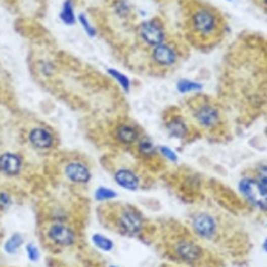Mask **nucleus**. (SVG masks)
<instances>
[{
    "mask_svg": "<svg viewBox=\"0 0 267 267\" xmlns=\"http://www.w3.org/2000/svg\"><path fill=\"white\" fill-rule=\"evenodd\" d=\"M243 198L255 209L267 213V187L255 176L243 177L238 183Z\"/></svg>",
    "mask_w": 267,
    "mask_h": 267,
    "instance_id": "obj_1",
    "label": "nucleus"
},
{
    "mask_svg": "<svg viewBox=\"0 0 267 267\" xmlns=\"http://www.w3.org/2000/svg\"><path fill=\"white\" fill-rule=\"evenodd\" d=\"M192 27L199 37L213 38L219 31V22L210 10L199 9L192 16Z\"/></svg>",
    "mask_w": 267,
    "mask_h": 267,
    "instance_id": "obj_2",
    "label": "nucleus"
},
{
    "mask_svg": "<svg viewBox=\"0 0 267 267\" xmlns=\"http://www.w3.org/2000/svg\"><path fill=\"white\" fill-rule=\"evenodd\" d=\"M118 227L124 234L129 236L139 235L144 229V216L132 207H125L118 214Z\"/></svg>",
    "mask_w": 267,
    "mask_h": 267,
    "instance_id": "obj_3",
    "label": "nucleus"
},
{
    "mask_svg": "<svg viewBox=\"0 0 267 267\" xmlns=\"http://www.w3.org/2000/svg\"><path fill=\"white\" fill-rule=\"evenodd\" d=\"M46 236L55 246L60 247L72 246L77 240V235L73 228L62 221H57L50 225L46 232Z\"/></svg>",
    "mask_w": 267,
    "mask_h": 267,
    "instance_id": "obj_4",
    "label": "nucleus"
},
{
    "mask_svg": "<svg viewBox=\"0 0 267 267\" xmlns=\"http://www.w3.org/2000/svg\"><path fill=\"white\" fill-rule=\"evenodd\" d=\"M192 229L199 238L210 240L216 235L218 223L211 214L202 211V213H197L192 219Z\"/></svg>",
    "mask_w": 267,
    "mask_h": 267,
    "instance_id": "obj_5",
    "label": "nucleus"
},
{
    "mask_svg": "<svg viewBox=\"0 0 267 267\" xmlns=\"http://www.w3.org/2000/svg\"><path fill=\"white\" fill-rule=\"evenodd\" d=\"M139 35L145 43L152 47L163 43L165 41V31L162 26L154 20L143 22L139 27Z\"/></svg>",
    "mask_w": 267,
    "mask_h": 267,
    "instance_id": "obj_6",
    "label": "nucleus"
},
{
    "mask_svg": "<svg viewBox=\"0 0 267 267\" xmlns=\"http://www.w3.org/2000/svg\"><path fill=\"white\" fill-rule=\"evenodd\" d=\"M174 254L180 260L187 263L197 262L203 256V250L199 245L189 240H180L173 246Z\"/></svg>",
    "mask_w": 267,
    "mask_h": 267,
    "instance_id": "obj_7",
    "label": "nucleus"
},
{
    "mask_svg": "<svg viewBox=\"0 0 267 267\" xmlns=\"http://www.w3.org/2000/svg\"><path fill=\"white\" fill-rule=\"evenodd\" d=\"M65 176L74 185H87L92 180V172L87 165L79 161H72L65 166Z\"/></svg>",
    "mask_w": 267,
    "mask_h": 267,
    "instance_id": "obj_8",
    "label": "nucleus"
},
{
    "mask_svg": "<svg viewBox=\"0 0 267 267\" xmlns=\"http://www.w3.org/2000/svg\"><path fill=\"white\" fill-rule=\"evenodd\" d=\"M193 116L200 126L205 129L215 127L220 121V113L211 104H202L194 110Z\"/></svg>",
    "mask_w": 267,
    "mask_h": 267,
    "instance_id": "obj_9",
    "label": "nucleus"
},
{
    "mask_svg": "<svg viewBox=\"0 0 267 267\" xmlns=\"http://www.w3.org/2000/svg\"><path fill=\"white\" fill-rule=\"evenodd\" d=\"M114 181L125 191L136 192L140 188V178L129 168H120L114 173Z\"/></svg>",
    "mask_w": 267,
    "mask_h": 267,
    "instance_id": "obj_10",
    "label": "nucleus"
},
{
    "mask_svg": "<svg viewBox=\"0 0 267 267\" xmlns=\"http://www.w3.org/2000/svg\"><path fill=\"white\" fill-rule=\"evenodd\" d=\"M152 58L158 66L169 67L176 63L177 54L173 47L166 43H161L155 46L152 50Z\"/></svg>",
    "mask_w": 267,
    "mask_h": 267,
    "instance_id": "obj_11",
    "label": "nucleus"
},
{
    "mask_svg": "<svg viewBox=\"0 0 267 267\" xmlns=\"http://www.w3.org/2000/svg\"><path fill=\"white\" fill-rule=\"evenodd\" d=\"M29 141L35 149L47 150L54 146V136L45 127H33L29 132Z\"/></svg>",
    "mask_w": 267,
    "mask_h": 267,
    "instance_id": "obj_12",
    "label": "nucleus"
},
{
    "mask_svg": "<svg viewBox=\"0 0 267 267\" xmlns=\"http://www.w3.org/2000/svg\"><path fill=\"white\" fill-rule=\"evenodd\" d=\"M22 168V160L19 155L5 152L0 156V171L7 176H18Z\"/></svg>",
    "mask_w": 267,
    "mask_h": 267,
    "instance_id": "obj_13",
    "label": "nucleus"
},
{
    "mask_svg": "<svg viewBox=\"0 0 267 267\" xmlns=\"http://www.w3.org/2000/svg\"><path fill=\"white\" fill-rule=\"evenodd\" d=\"M115 139L120 144L131 145L138 143L139 139H140V134H139L138 129L131 126V125L121 124L116 127Z\"/></svg>",
    "mask_w": 267,
    "mask_h": 267,
    "instance_id": "obj_14",
    "label": "nucleus"
},
{
    "mask_svg": "<svg viewBox=\"0 0 267 267\" xmlns=\"http://www.w3.org/2000/svg\"><path fill=\"white\" fill-rule=\"evenodd\" d=\"M166 129L168 135L173 139H182L187 138L188 135V126L186 124V121L183 120L180 116H176V118H172L171 120L167 122Z\"/></svg>",
    "mask_w": 267,
    "mask_h": 267,
    "instance_id": "obj_15",
    "label": "nucleus"
},
{
    "mask_svg": "<svg viewBox=\"0 0 267 267\" xmlns=\"http://www.w3.org/2000/svg\"><path fill=\"white\" fill-rule=\"evenodd\" d=\"M91 241L97 249L103 252H111L114 250V246H115V244H114V241L111 240L109 236L104 235L102 233H94L91 236Z\"/></svg>",
    "mask_w": 267,
    "mask_h": 267,
    "instance_id": "obj_16",
    "label": "nucleus"
},
{
    "mask_svg": "<svg viewBox=\"0 0 267 267\" xmlns=\"http://www.w3.org/2000/svg\"><path fill=\"white\" fill-rule=\"evenodd\" d=\"M25 239L20 233H13L7 239L4 244V251L9 255H14L19 251V249L24 245Z\"/></svg>",
    "mask_w": 267,
    "mask_h": 267,
    "instance_id": "obj_17",
    "label": "nucleus"
},
{
    "mask_svg": "<svg viewBox=\"0 0 267 267\" xmlns=\"http://www.w3.org/2000/svg\"><path fill=\"white\" fill-rule=\"evenodd\" d=\"M138 151L144 157H152V156L157 154V147L155 146V144L150 139L143 138L139 139L138 141Z\"/></svg>",
    "mask_w": 267,
    "mask_h": 267,
    "instance_id": "obj_18",
    "label": "nucleus"
},
{
    "mask_svg": "<svg viewBox=\"0 0 267 267\" xmlns=\"http://www.w3.org/2000/svg\"><path fill=\"white\" fill-rule=\"evenodd\" d=\"M116 197H118V192L109 187H105V186H99V187L94 191V199L100 203L109 202V200L115 199Z\"/></svg>",
    "mask_w": 267,
    "mask_h": 267,
    "instance_id": "obj_19",
    "label": "nucleus"
},
{
    "mask_svg": "<svg viewBox=\"0 0 267 267\" xmlns=\"http://www.w3.org/2000/svg\"><path fill=\"white\" fill-rule=\"evenodd\" d=\"M107 72H108V74L113 78V79H115L116 82H118V84L120 85L122 91L129 93L130 88H131V82H130L129 77L125 76V74L121 73L120 71H116V69H114V68H109Z\"/></svg>",
    "mask_w": 267,
    "mask_h": 267,
    "instance_id": "obj_20",
    "label": "nucleus"
},
{
    "mask_svg": "<svg viewBox=\"0 0 267 267\" xmlns=\"http://www.w3.org/2000/svg\"><path fill=\"white\" fill-rule=\"evenodd\" d=\"M177 91L180 93L186 94V93H192V92H199L202 91L203 84H200L198 82H194V80L189 79H180L177 82Z\"/></svg>",
    "mask_w": 267,
    "mask_h": 267,
    "instance_id": "obj_21",
    "label": "nucleus"
},
{
    "mask_svg": "<svg viewBox=\"0 0 267 267\" xmlns=\"http://www.w3.org/2000/svg\"><path fill=\"white\" fill-rule=\"evenodd\" d=\"M60 18L65 24L67 25H73L76 22V15L73 11V5H72L71 0H67L63 4L62 11L60 14Z\"/></svg>",
    "mask_w": 267,
    "mask_h": 267,
    "instance_id": "obj_22",
    "label": "nucleus"
},
{
    "mask_svg": "<svg viewBox=\"0 0 267 267\" xmlns=\"http://www.w3.org/2000/svg\"><path fill=\"white\" fill-rule=\"evenodd\" d=\"M25 251H26V256L27 258H29V261H31V262H38V261H40L41 252L37 245H35L33 243L26 244Z\"/></svg>",
    "mask_w": 267,
    "mask_h": 267,
    "instance_id": "obj_23",
    "label": "nucleus"
},
{
    "mask_svg": "<svg viewBox=\"0 0 267 267\" xmlns=\"http://www.w3.org/2000/svg\"><path fill=\"white\" fill-rule=\"evenodd\" d=\"M157 152H160V154L162 155L166 160H168L169 162H177L178 161V156L176 152H174L171 147L166 146V145H160V146L157 147Z\"/></svg>",
    "mask_w": 267,
    "mask_h": 267,
    "instance_id": "obj_24",
    "label": "nucleus"
},
{
    "mask_svg": "<svg viewBox=\"0 0 267 267\" xmlns=\"http://www.w3.org/2000/svg\"><path fill=\"white\" fill-rule=\"evenodd\" d=\"M79 22H80V25H82L83 26V29H84V31L87 32V35L89 36V37H94V36L97 35V31H96V29H94L93 26H92L91 25V22L88 21V19L85 18V15L84 14H80L79 15Z\"/></svg>",
    "mask_w": 267,
    "mask_h": 267,
    "instance_id": "obj_25",
    "label": "nucleus"
},
{
    "mask_svg": "<svg viewBox=\"0 0 267 267\" xmlns=\"http://www.w3.org/2000/svg\"><path fill=\"white\" fill-rule=\"evenodd\" d=\"M255 177L258 178L267 187V163H263V165L256 167Z\"/></svg>",
    "mask_w": 267,
    "mask_h": 267,
    "instance_id": "obj_26",
    "label": "nucleus"
},
{
    "mask_svg": "<svg viewBox=\"0 0 267 267\" xmlns=\"http://www.w3.org/2000/svg\"><path fill=\"white\" fill-rule=\"evenodd\" d=\"M11 204H13V199L10 194H8L7 192H0V209H9Z\"/></svg>",
    "mask_w": 267,
    "mask_h": 267,
    "instance_id": "obj_27",
    "label": "nucleus"
},
{
    "mask_svg": "<svg viewBox=\"0 0 267 267\" xmlns=\"http://www.w3.org/2000/svg\"><path fill=\"white\" fill-rule=\"evenodd\" d=\"M115 9L116 11H118L119 15H121V16H125L127 13H129V7H127L126 3H124V2H119L118 4H116Z\"/></svg>",
    "mask_w": 267,
    "mask_h": 267,
    "instance_id": "obj_28",
    "label": "nucleus"
},
{
    "mask_svg": "<svg viewBox=\"0 0 267 267\" xmlns=\"http://www.w3.org/2000/svg\"><path fill=\"white\" fill-rule=\"evenodd\" d=\"M262 249H263V251H265L266 254H267V238L265 239V240H263V244H262Z\"/></svg>",
    "mask_w": 267,
    "mask_h": 267,
    "instance_id": "obj_29",
    "label": "nucleus"
},
{
    "mask_svg": "<svg viewBox=\"0 0 267 267\" xmlns=\"http://www.w3.org/2000/svg\"><path fill=\"white\" fill-rule=\"evenodd\" d=\"M261 2H262V4L265 5V7L267 8V0H261Z\"/></svg>",
    "mask_w": 267,
    "mask_h": 267,
    "instance_id": "obj_30",
    "label": "nucleus"
},
{
    "mask_svg": "<svg viewBox=\"0 0 267 267\" xmlns=\"http://www.w3.org/2000/svg\"><path fill=\"white\" fill-rule=\"evenodd\" d=\"M109 267H119V266H115V265H111V266H109Z\"/></svg>",
    "mask_w": 267,
    "mask_h": 267,
    "instance_id": "obj_31",
    "label": "nucleus"
}]
</instances>
